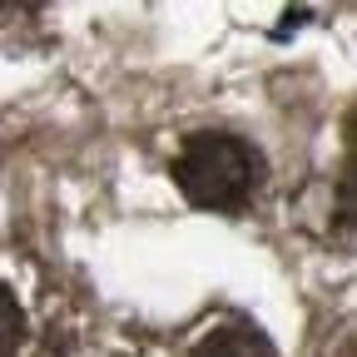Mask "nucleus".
Returning <instances> with one entry per match:
<instances>
[{"label":"nucleus","mask_w":357,"mask_h":357,"mask_svg":"<svg viewBox=\"0 0 357 357\" xmlns=\"http://www.w3.org/2000/svg\"><path fill=\"white\" fill-rule=\"evenodd\" d=\"M263 178V154L238 134H194L174 159V184L194 208H243Z\"/></svg>","instance_id":"1"},{"label":"nucleus","mask_w":357,"mask_h":357,"mask_svg":"<svg viewBox=\"0 0 357 357\" xmlns=\"http://www.w3.org/2000/svg\"><path fill=\"white\" fill-rule=\"evenodd\" d=\"M194 357H278V347L268 342V333L253 328V323H229V328L208 333L194 347Z\"/></svg>","instance_id":"2"},{"label":"nucleus","mask_w":357,"mask_h":357,"mask_svg":"<svg viewBox=\"0 0 357 357\" xmlns=\"http://www.w3.org/2000/svg\"><path fill=\"white\" fill-rule=\"evenodd\" d=\"M20 342H25V312H20L15 293L0 283V357H10Z\"/></svg>","instance_id":"3"},{"label":"nucleus","mask_w":357,"mask_h":357,"mask_svg":"<svg viewBox=\"0 0 357 357\" xmlns=\"http://www.w3.org/2000/svg\"><path fill=\"white\" fill-rule=\"evenodd\" d=\"M20 6H30V0H0V10H20Z\"/></svg>","instance_id":"4"}]
</instances>
